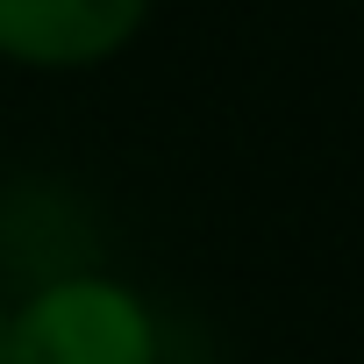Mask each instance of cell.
Here are the masks:
<instances>
[{
    "label": "cell",
    "instance_id": "6da1fadb",
    "mask_svg": "<svg viewBox=\"0 0 364 364\" xmlns=\"http://www.w3.org/2000/svg\"><path fill=\"white\" fill-rule=\"evenodd\" d=\"M8 364H157V321L122 279H50L8 307Z\"/></svg>",
    "mask_w": 364,
    "mask_h": 364
},
{
    "label": "cell",
    "instance_id": "7a4b0ae2",
    "mask_svg": "<svg viewBox=\"0 0 364 364\" xmlns=\"http://www.w3.org/2000/svg\"><path fill=\"white\" fill-rule=\"evenodd\" d=\"M150 22V0H0V58L36 72L107 65Z\"/></svg>",
    "mask_w": 364,
    "mask_h": 364
},
{
    "label": "cell",
    "instance_id": "3957f363",
    "mask_svg": "<svg viewBox=\"0 0 364 364\" xmlns=\"http://www.w3.org/2000/svg\"><path fill=\"white\" fill-rule=\"evenodd\" d=\"M0 364H8V307H0Z\"/></svg>",
    "mask_w": 364,
    "mask_h": 364
}]
</instances>
